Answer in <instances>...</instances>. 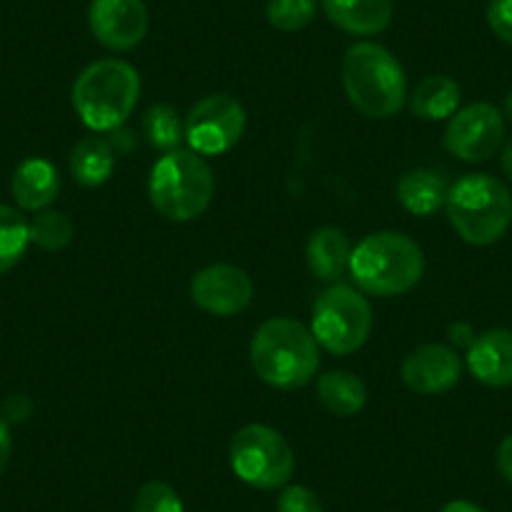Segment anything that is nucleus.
Returning a JSON list of instances; mask_svg holds the SVG:
<instances>
[{
  "label": "nucleus",
  "instance_id": "30",
  "mask_svg": "<svg viewBox=\"0 0 512 512\" xmlns=\"http://www.w3.org/2000/svg\"><path fill=\"white\" fill-rule=\"evenodd\" d=\"M13 452V440H11V430H8L6 420L0 417V475L6 472L8 460H11Z\"/></svg>",
  "mask_w": 512,
  "mask_h": 512
},
{
  "label": "nucleus",
  "instance_id": "8",
  "mask_svg": "<svg viewBox=\"0 0 512 512\" xmlns=\"http://www.w3.org/2000/svg\"><path fill=\"white\" fill-rule=\"evenodd\" d=\"M312 334L329 354L357 352L372 334V307L357 289L332 284L314 302Z\"/></svg>",
  "mask_w": 512,
  "mask_h": 512
},
{
  "label": "nucleus",
  "instance_id": "21",
  "mask_svg": "<svg viewBox=\"0 0 512 512\" xmlns=\"http://www.w3.org/2000/svg\"><path fill=\"white\" fill-rule=\"evenodd\" d=\"M317 397L327 412L337 417H352L367 405V387L352 372H327L317 382Z\"/></svg>",
  "mask_w": 512,
  "mask_h": 512
},
{
  "label": "nucleus",
  "instance_id": "28",
  "mask_svg": "<svg viewBox=\"0 0 512 512\" xmlns=\"http://www.w3.org/2000/svg\"><path fill=\"white\" fill-rule=\"evenodd\" d=\"M487 26L502 43L512 46V0H490L487 3Z\"/></svg>",
  "mask_w": 512,
  "mask_h": 512
},
{
  "label": "nucleus",
  "instance_id": "33",
  "mask_svg": "<svg viewBox=\"0 0 512 512\" xmlns=\"http://www.w3.org/2000/svg\"><path fill=\"white\" fill-rule=\"evenodd\" d=\"M500 166L502 171H505L507 179L512 181V139L507 141L505 146H502V154H500Z\"/></svg>",
  "mask_w": 512,
  "mask_h": 512
},
{
  "label": "nucleus",
  "instance_id": "29",
  "mask_svg": "<svg viewBox=\"0 0 512 512\" xmlns=\"http://www.w3.org/2000/svg\"><path fill=\"white\" fill-rule=\"evenodd\" d=\"M497 470L512 485V435H507L505 440L497 447Z\"/></svg>",
  "mask_w": 512,
  "mask_h": 512
},
{
  "label": "nucleus",
  "instance_id": "12",
  "mask_svg": "<svg viewBox=\"0 0 512 512\" xmlns=\"http://www.w3.org/2000/svg\"><path fill=\"white\" fill-rule=\"evenodd\" d=\"M88 26L108 51H131L146 38L149 11L144 0H91Z\"/></svg>",
  "mask_w": 512,
  "mask_h": 512
},
{
  "label": "nucleus",
  "instance_id": "2",
  "mask_svg": "<svg viewBox=\"0 0 512 512\" xmlns=\"http://www.w3.org/2000/svg\"><path fill=\"white\" fill-rule=\"evenodd\" d=\"M349 274L372 297H400L415 289L425 274V254L407 234L377 231L352 249Z\"/></svg>",
  "mask_w": 512,
  "mask_h": 512
},
{
  "label": "nucleus",
  "instance_id": "14",
  "mask_svg": "<svg viewBox=\"0 0 512 512\" xmlns=\"http://www.w3.org/2000/svg\"><path fill=\"white\" fill-rule=\"evenodd\" d=\"M467 369L487 387H512V332L490 329L467 347Z\"/></svg>",
  "mask_w": 512,
  "mask_h": 512
},
{
  "label": "nucleus",
  "instance_id": "31",
  "mask_svg": "<svg viewBox=\"0 0 512 512\" xmlns=\"http://www.w3.org/2000/svg\"><path fill=\"white\" fill-rule=\"evenodd\" d=\"M28 412H31V402H28L23 395H13L11 400L6 402V415L11 417V420H16V422L26 420Z\"/></svg>",
  "mask_w": 512,
  "mask_h": 512
},
{
  "label": "nucleus",
  "instance_id": "26",
  "mask_svg": "<svg viewBox=\"0 0 512 512\" xmlns=\"http://www.w3.org/2000/svg\"><path fill=\"white\" fill-rule=\"evenodd\" d=\"M134 512H184V505L174 487L161 480H151L136 492Z\"/></svg>",
  "mask_w": 512,
  "mask_h": 512
},
{
  "label": "nucleus",
  "instance_id": "1",
  "mask_svg": "<svg viewBox=\"0 0 512 512\" xmlns=\"http://www.w3.org/2000/svg\"><path fill=\"white\" fill-rule=\"evenodd\" d=\"M251 367L262 382L277 390H299L319 369V344L312 329L289 317L267 319L249 347Z\"/></svg>",
  "mask_w": 512,
  "mask_h": 512
},
{
  "label": "nucleus",
  "instance_id": "11",
  "mask_svg": "<svg viewBox=\"0 0 512 512\" xmlns=\"http://www.w3.org/2000/svg\"><path fill=\"white\" fill-rule=\"evenodd\" d=\"M191 302L214 317H234L244 312L254 297L251 277L231 264H211L191 279Z\"/></svg>",
  "mask_w": 512,
  "mask_h": 512
},
{
  "label": "nucleus",
  "instance_id": "5",
  "mask_svg": "<svg viewBox=\"0 0 512 512\" xmlns=\"http://www.w3.org/2000/svg\"><path fill=\"white\" fill-rule=\"evenodd\" d=\"M452 229L475 246H490L507 234L512 224V194L500 179L467 174L450 186L445 201Z\"/></svg>",
  "mask_w": 512,
  "mask_h": 512
},
{
  "label": "nucleus",
  "instance_id": "15",
  "mask_svg": "<svg viewBox=\"0 0 512 512\" xmlns=\"http://www.w3.org/2000/svg\"><path fill=\"white\" fill-rule=\"evenodd\" d=\"M324 13L349 36H377L387 31L395 16L392 0H322Z\"/></svg>",
  "mask_w": 512,
  "mask_h": 512
},
{
  "label": "nucleus",
  "instance_id": "7",
  "mask_svg": "<svg viewBox=\"0 0 512 512\" xmlns=\"http://www.w3.org/2000/svg\"><path fill=\"white\" fill-rule=\"evenodd\" d=\"M229 465L246 485L277 490L292 480L297 460L282 432L267 425H246L231 437Z\"/></svg>",
  "mask_w": 512,
  "mask_h": 512
},
{
  "label": "nucleus",
  "instance_id": "25",
  "mask_svg": "<svg viewBox=\"0 0 512 512\" xmlns=\"http://www.w3.org/2000/svg\"><path fill=\"white\" fill-rule=\"evenodd\" d=\"M317 16V0H269L267 21L277 31L294 33L307 28Z\"/></svg>",
  "mask_w": 512,
  "mask_h": 512
},
{
  "label": "nucleus",
  "instance_id": "18",
  "mask_svg": "<svg viewBox=\"0 0 512 512\" xmlns=\"http://www.w3.org/2000/svg\"><path fill=\"white\" fill-rule=\"evenodd\" d=\"M447 194H450V184H447L445 174L435 169L407 171L397 181V201L402 204V209L415 216L437 214L445 206Z\"/></svg>",
  "mask_w": 512,
  "mask_h": 512
},
{
  "label": "nucleus",
  "instance_id": "4",
  "mask_svg": "<svg viewBox=\"0 0 512 512\" xmlns=\"http://www.w3.org/2000/svg\"><path fill=\"white\" fill-rule=\"evenodd\" d=\"M349 103L367 118H392L407 101V76L395 56L372 41L354 43L342 61Z\"/></svg>",
  "mask_w": 512,
  "mask_h": 512
},
{
  "label": "nucleus",
  "instance_id": "17",
  "mask_svg": "<svg viewBox=\"0 0 512 512\" xmlns=\"http://www.w3.org/2000/svg\"><path fill=\"white\" fill-rule=\"evenodd\" d=\"M352 246L347 234L337 226H322L312 231L307 241V267L319 282H337L344 272H349Z\"/></svg>",
  "mask_w": 512,
  "mask_h": 512
},
{
  "label": "nucleus",
  "instance_id": "9",
  "mask_svg": "<svg viewBox=\"0 0 512 512\" xmlns=\"http://www.w3.org/2000/svg\"><path fill=\"white\" fill-rule=\"evenodd\" d=\"M246 128V111L229 93L204 96L184 121L186 141L199 156H221L239 144Z\"/></svg>",
  "mask_w": 512,
  "mask_h": 512
},
{
  "label": "nucleus",
  "instance_id": "20",
  "mask_svg": "<svg viewBox=\"0 0 512 512\" xmlns=\"http://www.w3.org/2000/svg\"><path fill=\"white\" fill-rule=\"evenodd\" d=\"M113 166H116V151H113L111 141L103 136H86L78 141L71 151V174L78 184L101 186L111 179Z\"/></svg>",
  "mask_w": 512,
  "mask_h": 512
},
{
  "label": "nucleus",
  "instance_id": "22",
  "mask_svg": "<svg viewBox=\"0 0 512 512\" xmlns=\"http://www.w3.org/2000/svg\"><path fill=\"white\" fill-rule=\"evenodd\" d=\"M141 126H144V136L151 149H159L164 154L179 149L181 141L186 139L184 121H181L176 108H171L169 103H156V106H151L146 111Z\"/></svg>",
  "mask_w": 512,
  "mask_h": 512
},
{
  "label": "nucleus",
  "instance_id": "3",
  "mask_svg": "<svg viewBox=\"0 0 512 512\" xmlns=\"http://www.w3.org/2000/svg\"><path fill=\"white\" fill-rule=\"evenodd\" d=\"M141 76L131 63L103 58L81 71L73 83V108L93 134H111L128 121L139 103Z\"/></svg>",
  "mask_w": 512,
  "mask_h": 512
},
{
  "label": "nucleus",
  "instance_id": "24",
  "mask_svg": "<svg viewBox=\"0 0 512 512\" xmlns=\"http://www.w3.org/2000/svg\"><path fill=\"white\" fill-rule=\"evenodd\" d=\"M31 244L43 251H61L73 239V221L63 211H38L33 221H28Z\"/></svg>",
  "mask_w": 512,
  "mask_h": 512
},
{
  "label": "nucleus",
  "instance_id": "32",
  "mask_svg": "<svg viewBox=\"0 0 512 512\" xmlns=\"http://www.w3.org/2000/svg\"><path fill=\"white\" fill-rule=\"evenodd\" d=\"M440 512H482V510L470 500H452V502H447Z\"/></svg>",
  "mask_w": 512,
  "mask_h": 512
},
{
  "label": "nucleus",
  "instance_id": "34",
  "mask_svg": "<svg viewBox=\"0 0 512 512\" xmlns=\"http://www.w3.org/2000/svg\"><path fill=\"white\" fill-rule=\"evenodd\" d=\"M502 116H505L507 121L512 123V91L507 93V96H505V101H502Z\"/></svg>",
  "mask_w": 512,
  "mask_h": 512
},
{
  "label": "nucleus",
  "instance_id": "13",
  "mask_svg": "<svg viewBox=\"0 0 512 512\" xmlns=\"http://www.w3.org/2000/svg\"><path fill=\"white\" fill-rule=\"evenodd\" d=\"M460 377L462 359L447 344H422L402 362V382L417 395H445Z\"/></svg>",
  "mask_w": 512,
  "mask_h": 512
},
{
  "label": "nucleus",
  "instance_id": "6",
  "mask_svg": "<svg viewBox=\"0 0 512 512\" xmlns=\"http://www.w3.org/2000/svg\"><path fill=\"white\" fill-rule=\"evenodd\" d=\"M214 189L209 164L194 151H169L149 176L151 206L169 221L199 219L211 206Z\"/></svg>",
  "mask_w": 512,
  "mask_h": 512
},
{
  "label": "nucleus",
  "instance_id": "10",
  "mask_svg": "<svg viewBox=\"0 0 512 512\" xmlns=\"http://www.w3.org/2000/svg\"><path fill=\"white\" fill-rule=\"evenodd\" d=\"M505 141V116L492 103H470L450 116L442 136V146L455 159L477 164L487 161L502 149Z\"/></svg>",
  "mask_w": 512,
  "mask_h": 512
},
{
  "label": "nucleus",
  "instance_id": "16",
  "mask_svg": "<svg viewBox=\"0 0 512 512\" xmlns=\"http://www.w3.org/2000/svg\"><path fill=\"white\" fill-rule=\"evenodd\" d=\"M11 191L21 209L43 211L56 201L58 191H61V176L51 161L26 159L13 171Z\"/></svg>",
  "mask_w": 512,
  "mask_h": 512
},
{
  "label": "nucleus",
  "instance_id": "23",
  "mask_svg": "<svg viewBox=\"0 0 512 512\" xmlns=\"http://www.w3.org/2000/svg\"><path fill=\"white\" fill-rule=\"evenodd\" d=\"M31 236H28V221L13 206L0 204V274L11 272L26 254Z\"/></svg>",
  "mask_w": 512,
  "mask_h": 512
},
{
  "label": "nucleus",
  "instance_id": "27",
  "mask_svg": "<svg viewBox=\"0 0 512 512\" xmlns=\"http://www.w3.org/2000/svg\"><path fill=\"white\" fill-rule=\"evenodd\" d=\"M277 512H322V500L309 487L289 485L279 495Z\"/></svg>",
  "mask_w": 512,
  "mask_h": 512
},
{
  "label": "nucleus",
  "instance_id": "19",
  "mask_svg": "<svg viewBox=\"0 0 512 512\" xmlns=\"http://www.w3.org/2000/svg\"><path fill=\"white\" fill-rule=\"evenodd\" d=\"M460 106V86L450 76H427L410 96L412 116L422 121H445Z\"/></svg>",
  "mask_w": 512,
  "mask_h": 512
}]
</instances>
